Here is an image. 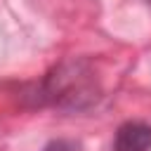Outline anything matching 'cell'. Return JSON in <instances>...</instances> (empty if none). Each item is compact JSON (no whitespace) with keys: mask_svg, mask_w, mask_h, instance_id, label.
Wrapping results in <instances>:
<instances>
[{"mask_svg":"<svg viewBox=\"0 0 151 151\" xmlns=\"http://www.w3.org/2000/svg\"><path fill=\"white\" fill-rule=\"evenodd\" d=\"M40 97L57 109L85 111L99 101L101 87L90 61L66 59L45 76L40 85Z\"/></svg>","mask_w":151,"mask_h":151,"instance_id":"obj_1","label":"cell"},{"mask_svg":"<svg viewBox=\"0 0 151 151\" xmlns=\"http://www.w3.org/2000/svg\"><path fill=\"white\" fill-rule=\"evenodd\" d=\"M151 127L146 123H125L113 137V151H149Z\"/></svg>","mask_w":151,"mask_h":151,"instance_id":"obj_2","label":"cell"}]
</instances>
